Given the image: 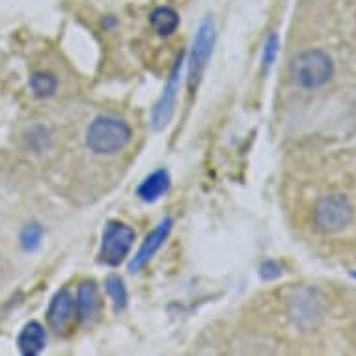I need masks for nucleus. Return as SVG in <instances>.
<instances>
[{"label": "nucleus", "mask_w": 356, "mask_h": 356, "mask_svg": "<svg viewBox=\"0 0 356 356\" xmlns=\"http://www.w3.org/2000/svg\"><path fill=\"white\" fill-rule=\"evenodd\" d=\"M133 131L116 116H97L86 129V146L95 155H116L131 142Z\"/></svg>", "instance_id": "nucleus-1"}, {"label": "nucleus", "mask_w": 356, "mask_h": 356, "mask_svg": "<svg viewBox=\"0 0 356 356\" xmlns=\"http://www.w3.org/2000/svg\"><path fill=\"white\" fill-rule=\"evenodd\" d=\"M334 75L332 58L319 49L298 53L289 64V76L304 90H317L325 86Z\"/></svg>", "instance_id": "nucleus-2"}, {"label": "nucleus", "mask_w": 356, "mask_h": 356, "mask_svg": "<svg viewBox=\"0 0 356 356\" xmlns=\"http://www.w3.org/2000/svg\"><path fill=\"white\" fill-rule=\"evenodd\" d=\"M135 229L120 220H111L103 229L99 248V261L108 267H118L129 256L135 245Z\"/></svg>", "instance_id": "nucleus-3"}, {"label": "nucleus", "mask_w": 356, "mask_h": 356, "mask_svg": "<svg viewBox=\"0 0 356 356\" xmlns=\"http://www.w3.org/2000/svg\"><path fill=\"white\" fill-rule=\"evenodd\" d=\"M215 24L209 17H205L200 24L196 38H194L193 51L188 58V90H196L205 73V67L209 64L213 47H215Z\"/></svg>", "instance_id": "nucleus-4"}, {"label": "nucleus", "mask_w": 356, "mask_h": 356, "mask_svg": "<svg viewBox=\"0 0 356 356\" xmlns=\"http://www.w3.org/2000/svg\"><path fill=\"white\" fill-rule=\"evenodd\" d=\"M314 216H316V226L323 234H336L339 229L347 228L353 220V205L343 194L325 196L317 202Z\"/></svg>", "instance_id": "nucleus-5"}, {"label": "nucleus", "mask_w": 356, "mask_h": 356, "mask_svg": "<svg viewBox=\"0 0 356 356\" xmlns=\"http://www.w3.org/2000/svg\"><path fill=\"white\" fill-rule=\"evenodd\" d=\"M181 67H183V56L177 58L174 70L170 73L168 84L164 88L161 99L155 103L152 111V125L155 129H163L170 122V118L174 114L175 101H177V92H179V81H181Z\"/></svg>", "instance_id": "nucleus-6"}, {"label": "nucleus", "mask_w": 356, "mask_h": 356, "mask_svg": "<svg viewBox=\"0 0 356 356\" xmlns=\"http://www.w3.org/2000/svg\"><path fill=\"white\" fill-rule=\"evenodd\" d=\"M172 226H174V220H172L170 216H166L164 220H161V224H159L157 228L153 229L152 234H147V237L144 239V243H142V246L135 254V257L129 263V270H131V273H138V270H142L146 267L147 263L152 261V257L161 250V246H163L164 243H166V239H168L170 232H172Z\"/></svg>", "instance_id": "nucleus-7"}, {"label": "nucleus", "mask_w": 356, "mask_h": 356, "mask_svg": "<svg viewBox=\"0 0 356 356\" xmlns=\"http://www.w3.org/2000/svg\"><path fill=\"white\" fill-rule=\"evenodd\" d=\"M101 295L94 280L81 282L75 297V316L81 323H92L101 314Z\"/></svg>", "instance_id": "nucleus-8"}, {"label": "nucleus", "mask_w": 356, "mask_h": 356, "mask_svg": "<svg viewBox=\"0 0 356 356\" xmlns=\"http://www.w3.org/2000/svg\"><path fill=\"white\" fill-rule=\"evenodd\" d=\"M75 317V298L67 289H60L47 308V323L54 332H64Z\"/></svg>", "instance_id": "nucleus-9"}, {"label": "nucleus", "mask_w": 356, "mask_h": 356, "mask_svg": "<svg viewBox=\"0 0 356 356\" xmlns=\"http://www.w3.org/2000/svg\"><path fill=\"white\" fill-rule=\"evenodd\" d=\"M170 188V174L166 170H155L153 174H149L144 179V181L138 185L136 188V194H138V198L142 202H146V204H153V202H157L161 196L168 193Z\"/></svg>", "instance_id": "nucleus-10"}, {"label": "nucleus", "mask_w": 356, "mask_h": 356, "mask_svg": "<svg viewBox=\"0 0 356 356\" xmlns=\"http://www.w3.org/2000/svg\"><path fill=\"white\" fill-rule=\"evenodd\" d=\"M45 343H47L45 328L35 321L29 323L17 338V347L24 356L40 355L41 350L45 349Z\"/></svg>", "instance_id": "nucleus-11"}, {"label": "nucleus", "mask_w": 356, "mask_h": 356, "mask_svg": "<svg viewBox=\"0 0 356 356\" xmlns=\"http://www.w3.org/2000/svg\"><path fill=\"white\" fill-rule=\"evenodd\" d=\"M149 24H152V29L159 35L166 38V35L174 34L177 26H179V15H177L174 8L161 6L152 12V15H149Z\"/></svg>", "instance_id": "nucleus-12"}, {"label": "nucleus", "mask_w": 356, "mask_h": 356, "mask_svg": "<svg viewBox=\"0 0 356 356\" xmlns=\"http://www.w3.org/2000/svg\"><path fill=\"white\" fill-rule=\"evenodd\" d=\"M58 88V81L56 76L51 75V73H45V71H35L34 75L30 76V90L35 97H51L56 92Z\"/></svg>", "instance_id": "nucleus-13"}, {"label": "nucleus", "mask_w": 356, "mask_h": 356, "mask_svg": "<svg viewBox=\"0 0 356 356\" xmlns=\"http://www.w3.org/2000/svg\"><path fill=\"white\" fill-rule=\"evenodd\" d=\"M105 289L108 293V297L114 302V309L116 312H122L125 306H127L129 295H127V287L123 284V280L118 275H111L106 276L105 280Z\"/></svg>", "instance_id": "nucleus-14"}, {"label": "nucleus", "mask_w": 356, "mask_h": 356, "mask_svg": "<svg viewBox=\"0 0 356 356\" xmlns=\"http://www.w3.org/2000/svg\"><path fill=\"white\" fill-rule=\"evenodd\" d=\"M41 237H43V228L40 224H29L21 234V245H23L24 250L32 252L40 246Z\"/></svg>", "instance_id": "nucleus-15"}, {"label": "nucleus", "mask_w": 356, "mask_h": 356, "mask_svg": "<svg viewBox=\"0 0 356 356\" xmlns=\"http://www.w3.org/2000/svg\"><path fill=\"white\" fill-rule=\"evenodd\" d=\"M276 53H278V38L275 34L270 35L267 40V45H265V51H263V65L269 67L276 58Z\"/></svg>", "instance_id": "nucleus-16"}]
</instances>
